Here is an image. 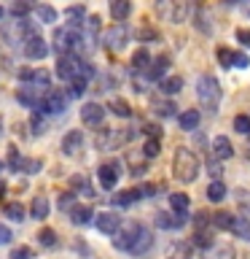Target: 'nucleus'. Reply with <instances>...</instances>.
<instances>
[{
    "label": "nucleus",
    "instance_id": "obj_20",
    "mask_svg": "<svg viewBox=\"0 0 250 259\" xmlns=\"http://www.w3.org/2000/svg\"><path fill=\"white\" fill-rule=\"evenodd\" d=\"M213 154H215V159H229L234 157V146L231 141L226 135H218L215 141H213Z\"/></svg>",
    "mask_w": 250,
    "mask_h": 259
},
{
    "label": "nucleus",
    "instance_id": "obj_46",
    "mask_svg": "<svg viewBox=\"0 0 250 259\" xmlns=\"http://www.w3.org/2000/svg\"><path fill=\"white\" fill-rule=\"evenodd\" d=\"M207 173L213 176V181H221V176H223V165H218V159H207Z\"/></svg>",
    "mask_w": 250,
    "mask_h": 259
},
{
    "label": "nucleus",
    "instance_id": "obj_36",
    "mask_svg": "<svg viewBox=\"0 0 250 259\" xmlns=\"http://www.w3.org/2000/svg\"><path fill=\"white\" fill-rule=\"evenodd\" d=\"M159 151H161L159 138H148V141H145V146H143V154H145L148 159H153V157H159Z\"/></svg>",
    "mask_w": 250,
    "mask_h": 259
},
{
    "label": "nucleus",
    "instance_id": "obj_4",
    "mask_svg": "<svg viewBox=\"0 0 250 259\" xmlns=\"http://www.w3.org/2000/svg\"><path fill=\"white\" fill-rule=\"evenodd\" d=\"M156 14L169 22H183L185 19V0H156Z\"/></svg>",
    "mask_w": 250,
    "mask_h": 259
},
{
    "label": "nucleus",
    "instance_id": "obj_53",
    "mask_svg": "<svg viewBox=\"0 0 250 259\" xmlns=\"http://www.w3.org/2000/svg\"><path fill=\"white\" fill-rule=\"evenodd\" d=\"M172 254H175V259H189L191 256V248L185 246V243H180V246H175Z\"/></svg>",
    "mask_w": 250,
    "mask_h": 259
},
{
    "label": "nucleus",
    "instance_id": "obj_50",
    "mask_svg": "<svg viewBox=\"0 0 250 259\" xmlns=\"http://www.w3.org/2000/svg\"><path fill=\"white\" fill-rule=\"evenodd\" d=\"M153 108H156L161 116H175V105H172V103H156Z\"/></svg>",
    "mask_w": 250,
    "mask_h": 259
},
{
    "label": "nucleus",
    "instance_id": "obj_34",
    "mask_svg": "<svg viewBox=\"0 0 250 259\" xmlns=\"http://www.w3.org/2000/svg\"><path fill=\"white\" fill-rule=\"evenodd\" d=\"M16 100L22 105H30V108H40V100L32 95V89H19V92H16Z\"/></svg>",
    "mask_w": 250,
    "mask_h": 259
},
{
    "label": "nucleus",
    "instance_id": "obj_52",
    "mask_svg": "<svg viewBox=\"0 0 250 259\" xmlns=\"http://www.w3.org/2000/svg\"><path fill=\"white\" fill-rule=\"evenodd\" d=\"M237 40H239L245 49H250V30H247V27H239V30H237Z\"/></svg>",
    "mask_w": 250,
    "mask_h": 259
},
{
    "label": "nucleus",
    "instance_id": "obj_2",
    "mask_svg": "<svg viewBox=\"0 0 250 259\" xmlns=\"http://www.w3.org/2000/svg\"><path fill=\"white\" fill-rule=\"evenodd\" d=\"M197 97L207 111L218 108V103H221V87H218V78L213 73H202L197 78Z\"/></svg>",
    "mask_w": 250,
    "mask_h": 259
},
{
    "label": "nucleus",
    "instance_id": "obj_37",
    "mask_svg": "<svg viewBox=\"0 0 250 259\" xmlns=\"http://www.w3.org/2000/svg\"><path fill=\"white\" fill-rule=\"evenodd\" d=\"M140 197H143L140 189H127V192H118L116 202H118V205H129V202H135V200H140Z\"/></svg>",
    "mask_w": 250,
    "mask_h": 259
},
{
    "label": "nucleus",
    "instance_id": "obj_61",
    "mask_svg": "<svg viewBox=\"0 0 250 259\" xmlns=\"http://www.w3.org/2000/svg\"><path fill=\"white\" fill-rule=\"evenodd\" d=\"M0 192H6V186H3V184H0Z\"/></svg>",
    "mask_w": 250,
    "mask_h": 259
},
{
    "label": "nucleus",
    "instance_id": "obj_49",
    "mask_svg": "<svg viewBox=\"0 0 250 259\" xmlns=\"http://www.w3.org/2000/svg\"><path fill=\"white\" fill-rule=\"evenodd\" d=\"M73 205H76V194H73V192H65L62 197H59V208H62V210H70Z\"/></svg>",
    "mask_w": 250,
    "mask_h": 259
},
{
    "label": "nucleus",
    "instance_id": "obj_38",
    "mask_svg": "<svg viewBox=\"0 0 250 259\" xmlns=\"http://www.w3.org/2000/svg\"><path fill=\"white\" fill-rule=\"evenodd\" d=\"M234 130H237L239 135H250V116H247V113L234 116Z\"/></svg>",
    "mask_w": 250,
    "mask_h": 259
},
{
    "label": "nucleus",
    "instance_id": "obj_26",
    "mask_svg": "<svg viewBox=\"0 0 250 259\" xmlns=\"http://www.w3.org/2000/svg\"><path fill=\"white\" fill-rule=\"evenodd\" d=\"M205 259H234V248L229 243H221V246H210Z\"/></svg>",
    "mask_w": 250,
    "mask_h": 259
},
{
    "label": "nucleus",
    "instance_id": "obj_27",
    "mask_svg": "<svg viewBox=\"0 0 250 259\" xmlns=\"http://www.w3.org/2000/svg\"><path fill=\"white\" fill-rule=\"evenodd\" d=\"M231 232L237 235V238H242V240H250V222H247V219H242V216H234Z\"/></svg>",
    "mask_w": 250,
    "mask_h": 259
},
{
    "label": "nucleus",
    "instance_id": "obj_51",
    "mask_svg": "<svg viewBox=\"0 0 250 259\" xmlns=\"http://www.w3.org/2000/svg\"><path fill=\"white\" fill-rule=\"evenodd\" d=\"M250 65V57L247 54H234L231 57V68H247Z\"/></svg>",
    "mask_w": 250,
    "mask_h": 259
},
{
    "label": "nucleus",
    "instance_id": "obj_16",
    "mask_svg": "<svg viewBox=\"0 0 250 259\" xmlns=\"http://www.w3.org/2000/svg\"><path fill=\"white\" fill-rule=\"evenodd\" d=\"M81 146H84V133H81V130H70V133L62 138V151L68 154V157L78 154Z\"/></svg>",
    "mask_w": 250,
    "mask_h": 259
},
{
    "label": "nucleus",
    "instance_id": "obj_9",
    "mask_svg": "<svg viewBox=\"0 0 250 259\" xmlns=\"http://www.w3.org/2000/svg\"><path fill=\"white\" fill-rule=\"evenodd\" d=\"M129 35H132L129 27L118 22V24H113V27L105 32V44H108V49H116V52H118V49H124L129 44Z\"/></svg>",
    "mask_w": 250,
    "mask_h": 259
},
{
    "label": "nucleus",
    "instance_id": "obj_57",
    "mask_svg": "<svg viewBox=\"0 0 250 259\" xmlns=\"http://www.w3.org/2000/svg\"><path fill=\"white\" fill-rule=\"evenodd\" d=\"M145 133H148L151 138H159V135H161V130H159V127H153V124H148V127H145Z\"/></svg>",
    "mask_w": 250,
    "mask_h": 259
},
{
    "label": "nucleus",
    "instance_id": "obj_43",
    "mask_svg": "<svg viewBox=\"0 0 250 259\" xmlns=\"http://www.w3.org/2000/svg\"><path fill=\"white\" fill-rule=\"evenodd\" d=\"M32 81L38 87H51V73L48 70H32Z\"/></svg>",
    "mask_w": 250,
    "mask_h": 259
},
{
    "label": "nucleus",
    "instance_id": "obj_23",
    "mask_svg": "<svg viewBox=\"0 0 250 259\" xmlns=\"http://www.w3.org/2000/svg\"><path fill=\"white\" fill-rule=\"evenodd\" d=\"M65 16H68V27H73V30H78L81 24L86 22V8L84 6H70L68 11H65Z\"/></svg>",
    "mask_w": 250,
    "mask_h": 259
},
{
    "label": "nucleus",
    "instance_id": "obj_59",
    "mask_svg": "<svg viewBox=\"0 0 250 259\" xmlns=\"http://www.w3.org/2000/svg\"><path fill=\"white\" fill-rule=\"evenodd\" d=\"M223 3H226V6H234V3H239V0H223Z\"/></svg>",
    "mask_w": 250,
    "mask_h": 259
},
{
    "label": "nucleus",
    "instance_id": "obj_6",
    "mask_svg": "<svg viewBox=\"0 0 250 259\" xmlns=\"http://www.w3.org/2000/svg\"><path fill=\"white\" fill-rule=\"evenodd\" d=\"M56 76L65 81L81 78V60L76 54H59V62H56Z\"/></svg>",
    "mask_w": 250,
    "mask_h": 259
},
{
    "label": "nucleus",
    "instance_id": "obj_22",
    "mask_svg": "<svg viewBox=\"0 0 250 259\" xmlns=\"http://www.w3.org/2000/svg\"><path fill=\"white\" fill-rule=\"evenodd\" d=\"M35 6H38V0H14L8 11H11L16 19H27V14L35 11Z\"/></svg>",
    "mask_w": 250,
    "mask_h": 259
},
{
    "label": "nucleus",
    "instance_id": "obj_10",
    "mask_svg": "<svg viewBox=\"0 0 250 259\" xmlns=\"http://www.w3.org/2000/svg\"><path fill=\"white\" fill-rule=\"evenodd\" d=\"M189 222V213L185 210H175V213H156V227L159 230H180V227Z\"/></svg>",
    "mask_w": 250,
    "mask_h": 259
},
{
    "label": "nucleus",
    "instance_id": "obj_13",
    "mask_svg": "<svg viewBox=\"0 0 250 259\" xmlns=\"http://www.w3.org/2000/svg\"><path fill=\"white\" fill-rule=\"evenodd\" d=\"M22 52H24L27 60H43V57L48 54V40H43L40 35L27 38V40H24V46H22Z\"/></svg>",
    "mask_w": 250,
    "mask_h": 259
},
{
    "label": "nucleus",
    "instance_id": "obj_7",
    "mask_svg": "<svg viewBox=\"0 0 250 259\" xmlns=\"http://www.w3.org/2000/svg\"><path fill=\"white\" fill-rule=\"evenodd\" d=\"M135 133H118V130H100V135H97V149L100 151H113L116 146H121L127 141V138H132Z\"/></svg>",
    "mask_w": 250,
    "mask_h": 259
},
{
    "label": "nucleus",
    "instance_id": "obj_33",
    "mask_svg": "<svg viewBox=\"0 0 250 259\" xmlns=\"http://www.w3.org/2000/svg\"><path fill=\"white\" fill-rule=\"evenodd\" d=\"M237 205L242 210V219L250 222V192L247 189H237Z\"/></svg>",
    "mask_w": 250,
    "mask_h": 259
},
{
    "label": "nucleus",
    "instance_id": "obj_62",
    "mask_svg": "<svg viewBox=\"0 0 250 259\" xmlns=\"http://www.w3.org/2000/svg\"><path fill=\"white\" fill-rule=\"evenodd\" d=\"M0 173H3V162H0Z\"/></svg>",
    "mask_w": 250,
    "mask_h": 259
},
{
    "label": "nucleus",
    "instance_id": "obj_56",
    "mask_svg": "<svg viewBox=\"0 0 250 259\" xmlns=\"http://www.w3.org/2000/svg\"><path fill=\"white\" fill-rule=\"evenodd\" d=\"M137 35H140V38H145V40H153V38H156V30H140Z\"/></svg>",
    "mask_w": 250,
    "mask_h": 259
},
{
    "label": "nucleus",
    "instance_id": "obj_48",
    "mask_svg": "<svg viewBox=\"0 0 250 259\" xmlns=\"http://www.w3.org/2000/svg\"><path fill=\"white\" fill-rule=\"evenodd\" d=\"M194 246L210 248V246H213V240H210V235H207V232H197V235H194Z\"/></svg>",
    "mask_w": 250,
    "mask_h": 259
},
{
    "label": "nucleus",
    "instance_id": "obj_25",
    "mask_svg": "<svg viewBox=\"0 0 250 259\" xmlns=\"http://www.w3.org/2000/svg\"><path fill=\"white\" fill-rule=\"evenodd\" d=\"M159 84H161L159 89H161L164 95H177V92L183 89V78H180V76H169V78H161Z\"/></svg>",
    "mask_w": 250,
    "mask_h": 259
},
{
    "label": "nucleus",
    "instance_id": "obj_58",
    "mask_svg": "<svg viewBox=\"0 0 250 259\" xmlns=\"http://www.w3.org/2000/svg\"><path fill=\"white\" fill-rule=\"evenodd\" d=\"M19 78H22V81H32V70H27V68L19 70Z\"/></svg>",
    "mask_w": 250,
    "mask_h": 259
},
{
    "label": "nucleus",
    "instance_id": "obj_39",
    "mask_svg": "<svg viewBox=\"0 0 250 259\" xmlns=\"http://www.w3.org/2000/svg\"><path fill=\"white\" fill-rule=\"evenodd\" d=\"M84 92H86V81H84V78H73V81H70V87H68V92H65V95H70V97H81Z\"/></svg>",
    "mask_w": 250,
    "mask_h": 259
},
{
    "label": "nucleus",
    "instance_id": "obj_1",
    "mask_svg": "<svg viewBox=\"0 0 250 259\" xmlns=\"http://www.w3.org/2000/svg\"><path fill=\"white\" fill-rule=\"evenodd\" d=\"M172 173L177 181H183V184H191V181H197L199 178V159H197V154H194L191 149H177L175 151V157H172Z\"/></svg>",
    "mask_w": 250,
    "mask_h": 259
},
{
    "label": "nucleus",
    "instance_id": "obj_18",
    "mask_svg": "<svg viewBox=\"0 0 250 259\" xmlns=\"http://www.w3.org/2000/svg\"><path fill=\"white\" fill-rule=\"evenodd\" d=\"M92 216H94L92 205H73V208H70V222L78 224V227L92 224Z\"/></svg>",
    "mask_w": 250,
    "mask_h": 259
},
{
    "label": "nucleus",
    "instance_id": "obj_8",
    "mask_svg": "<svg viewBox=\"0 0 250 259\" xmlns=\"http://www.w3.org/2000/svg\"><path fill=\"white\" fill-rule=\"evenodd\" d=\"M153 246V232L148 230V227H137V235H135V240H132V246H129V254L132 256H143V254H148Z\"/></svg>",
    "mask_w": 250,
    "mask_h": 259
},
{
    "label": "nucleus",
    "instance_id": "obj_41",
    "mask_svg": "<svg viewBox=\"0 0 250 259\" xmlns=\"http://www.w3.org/2000/svg\"><path fill=\"white\" fill-rule=\"evenodd\" d=\"M38 243H40V246H46V248L56 246V232L54 230H40L38 232Z\"/></svg>",
    "mask_w": 250,
    "mask_h": 259
},
{
    "label": "nucleus",
    "instance_id": "obj_42",
    "mask_svg": "<svg viewBox=\"0 0 250 259\" xmlns=\"http://www.w3.org/2000/svg\"><path fill=\"white\" fill-rule=\"evenodd\" d=\"M73 186H76V189H81V192H84L86 194V197H94V189H92V184H89L86 181V178L84 176H76V178H73V181H70Z\"/></svg>",
    "mask_w": 250,
    "mask_h": 259
},
{
    "label": "nucleus",
    "instance_id": "obj_45",
    "mask_svg": "<svg viewBox=\"0 0 250 259\" xmlns=\"http://www.w3.org/2000/svg\"><path fill=\"white\" fill-rule=\"evenodd\" d=\"M8 259H35V254H32V248H27V246H16Z\"/></svg>",
    "mask_w": 250,
    "mask_h": 259
},
{
    "label": "nucleus",
    "instance_id": "obj_35",
    "mask_svg": "<svg viewBox=\"0 0 250 259\" xmlns=\"http://www.w3.org/2000/svg\"><path fill=\"white\" fill-rule=\"evenodd\" d=\"M231 222H234V213H226V210L213 216V224L218 227V230H231Z\"/></svg>",
    "mask_w": 250,
    "mask_h": 259
},
{
    "label": "nucleus",
    "instance_id": "obj_14",
    "mask_svg": "<svg viewBox=\"0 0 250 259\" xmlns=\"http://www.w3.org/2000/svg\"><path fill=\"white\" fill-rule=\"evenodd\" d=\"M137 227H140V224H124V227H118V230L113 232V246L121 248V251H129V246H132V240H135V235H137Z\"/></svg>",
    "mask_w": 250,
    "mask_h": 259
},
{
    "label": "nucleus",
    "instance_id": "obj_17",
    "mask_svg": "<svg viewBox=\"0 0 250 259\" xmlns=\"http://www.w3.org/2000/svg\"><path fill=\"white\" fill-rule=\"evenodd\" d=\"M169 68V57H156V60H151V65L145 68V73H148L151 81H161L164 78V73Z\"/></svg>",
    "mask_w": 250,
    "mask_h": 259
},
{
    "label": "nucleus",
    "instance_id": "obj_44",
    "mask_svg": "<svg viewBox=\"0 0 250 259\" xmlns=\"http://www.w3.org/2000/svg\"><path fill=\"white\" fill-rule=\"evenodd\" d=\"M194 19H197V30H202L205 35H210V32H213V27H210V22H207V14L202 11V8H199V14L194 16Z\"/></svg>",
    "mask_w": 250,
    "mask_h": 259
},
{
    "label": "nucleus",
    "instance_id": "obj_54",
    "mask_svg": "<svg viewBox=\"0 0 250 259\" xmlns=\"http://www.w3.org/2000/svg\"><path fill=\"white\" fill-rule=\"evenodd\" d=\"M11 238H14V232L8 230L6 224H0V246H6V243H11Z\"/></svg>",
    "mask_w": 250,
    "mask_h": 259
},
{
    "label": "nucleus",
    "instance_id": "obj_24",
    "mask_svg": "<svg viewBox=\"0 0 250 259\" xmlns=\"http://www.w3.org/2000/svg\"><path fill=\"white\" fill-rule=\"evenodd\" d=\"M48 210H51V202H48V197H35V200H32V208H30L32 219L43 222V219H48Z\"/></svg>",
    "mask_w": 250,
    "mask_h": 259
},
{
    "label": "nucleus",
    "instance_id": "obj_11",
    "mask_svg": "<svg viewBox=\"0 0 250 259\" xmlns=\"http://www.w3.org/2000/svg\"><path fill=\"white\" fill-rule=\"evenodd\" d=\"M97 176H100V186L105 192H113V186L118 184V162H102L100 170H97Z\"/></svg>",
    "mask_w": 250,
    "mask_h": 259
},
{
    "label": "nucleus",
    "instance_id": "obj_47",
    "mask_svg": "<svg viewBox=\"0 0 250 259\" xmlns=\"http://www.w3.org/2000/svg\"><path fill=\"white\" fill-rule=\"evenodd\" d=\"M215 57H218V62H221L223 65V68H231V57H234V52H229V49H218V52H215Z\"/></svg>",
    "mask_w": 250,
    "mask_h": 259
},
{
    "label": "nucleus",
    "instance_id": "obj_5",
    "mask_svg": "<svg viewBox=\"0 0 250 259\" xmlns=\"http://www.w3.org/2000/svg\"><path fill=\"white\" fill-rule=\"evenodd\" d=\"M65 108H68V95L62 92V89H48L46 97L40 100V108L38 111H43V113H65Z\"/></svg>",
    "mask_w": 250,
    "mask_h": 259
},
{
    "label": "nucleus",
    "instance_id": "obj_60",
    "mask_svg": "<svg viewBox=\"0 0 250 259\" xmlns=\"http://www.w3.org/2000/svg\"><path fill=\"white\" fill-rule=\"evenodd\" d=\"M3 16H6V11H3V6H0V19H3Z\"/></svg>",
    "mask_w": 250,
    "mask_h": 259
},
{
    "label": "nucleus",
    "instance_id": "obj_3",
    "mask_svg": "<svg viewBox=\"0 0 250 259\" xmlns=\"http://www.w3.org/2000/svg\"><path fill=\"white\" fill-rule=\"evenodd\" d=\"M81 44H84V38H81V32L73 30V27H59L54 32V49L59 54H78Z\"/></svg>",
    "mask_w": 250,
    "mask_h": 259
},
{
    "label": "nucleus",
    "instance_id": "obj_21",
    "mask_svg": "<svg viewBox=\"0 0 250 259\" xmlns=\"http://www.w3.org/2000/svg\"><path fill=\"white\" fill-rule=\"evenodd\" d=\"M108 8H110L113 19L124 22L127 16H129V11H132V3H129V0H108Z\"/></svg>",
    "mask_w": 250,
    "mask_h": 259
},
{
    "label": "nucleus",
    "instance_id": "obj_55",
    "mask_svg": "<svg viewBox=\"0 0 250 259\" xmlns=\"http://www.w3.org/2000/svg\"><path fill=\"white\" fill-rule=\"evenodd\" d=\"M43 119H40V116H32V133H35V135H40V133H43Z\"/></svg>",
    "mask_w": 250,
    "mask_h": 259
},
{
    "label": "nucleus",
    "instance_id": "obj_31",
    "mask_svg": "<svg viewBox=\"0 0 250 259\" xmlns=\"http://www.w3.org/2000/svg\"><path fill=\"white\" fill-rule=\"evenodd\" d=\"M6 216L11 219V222H22V219L27 216V210H24L22 202H6Z\"/></svg>",
    "mask_w": 250,
    "mask_h": 259
},
{
    "label": "nucleus",
    "instance_id": "obj_28",
    "mask_svg": "<svg viewBox=\"0 0 250 259\" xmlns=\"http://www.w3.org/2000/svg\"><path fill=\"white\" fill-rule=\"evenodd\" d=\"M35 14H38V19L43 22V24H54V22H56V8H54V6L38 3V6H35Z\"/></svg>",
    "mask_w": 250,
    "mask_h": 259
},
{
    "label": "nucleus",
    "instance_id": "obj_19",
    "mask_svg": "<svg viewBox=\"0 0 250 259\" xmlns=\"http://www.w3.org/2000/svg\"><path fill=\"white\" fill-rule=\"evenodd\" d=\"M199 111L197 108H189L183 111L180 116H177V124H180V130H185V133H194V130H199Z\"/></svg>",
    "mask_w": 250,
    "mask_h": 259
},
{
    "label": "nucleus",
    "instance_id": "obj_12",
    "mask_svg": "<svg viewBox=\"0 0 250 259\" xmlns=\"http://www.w3.org/2000/svg\"><path fill=\"white\" fill-rule=\"evenodd\" d=\"M81 121H84L86 127H100L105 121V108L100 103H84V108H81Z\"/></svg>",
    "mask_w": 250,
    "mask_h": 259
},
{
    "label": "nucleus",
    "instance_id": "obj_40",
    "mask_svg": "<svg viewBox=\"0 0 250 259\" xmlns=\"http://www.w3.org/2000/svg\"><path fill=\"white\" fill-rule=\"evenodd\" d=\"M169 205H172L175 210H189V194H169Z\"/></svg>",
    "mask_w": 250,
    "mask_h": 259
},
{
    "label": "nucleus",
    "instance_id": "obj_29",
    "mask_svg": "<svg viewBox=\"0 0 250 259\" xmlns=\"http://www.w3.org/2000/svg\"><path fill=\"white\" fill-rule=\"evenodd\" d=\"M110 111L116 113V116H121V119L132 116V108H129V103L124 100V97H113V100H110Z\"/></svg>",
    "mask_w": 250,
    "mask_h": 259
},
{
    "label": "nucleus",
    "instance_id": "obj_15",
    "mask_svg": "<svg viewBox=\"0 0 250 259\" xmlns=\"http://www.w3.org/2000/svg\"><path fill=\"white\" fill-rule=\"evenodd\" d=\"M94 227L102 235H113L121 227V219L116 213H94Z\"/></svg>",
    "mask_w": 250,
    "mask_h": 259
},
{
    "label": "nucleus",
    "instance_id": "obj_30",
    "mask_svg": "<svg viewBox=\"0 0 250 259\" xmlns=\"http://www.w3.org/2000/svg\"><path fill=\"white\" fill-rule=\"evenodd\" d=\"M226 197V184L223 181H213L207 186V200L210 202H221Z\"/></svg>",
    "mask_w": 250,
    "mask_h": 259
},
{
    "label": "nucleus",
    "instance_id": "obj_32",
    "mask_svg": "<svg viewBox=\"0 0 250 259\" xmlns=\"http://www.w3.org/2000/svg\"><path fill=\"white\" fill-rule=\"evenodd\" d=\"M151 65V54L145 52V49H137V52L132 54V68L135 70H145Z\"/></svg>",
    "mask_w": 250,
    "mask_h": 259
}]
</instances>
